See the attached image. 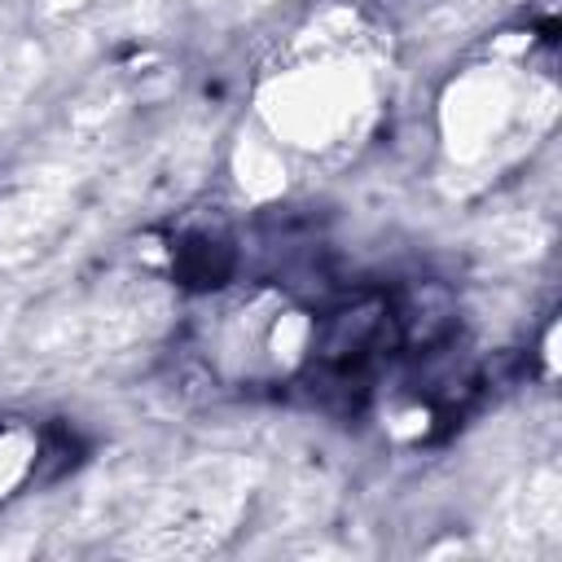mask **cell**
<instances>
[{"instance_id": "6da1fadb", "label": "cell", "mask_w": 562, "mask_h": 562, "mask_svg": "<svg viewBox=\"0 0 562 562\" xmlns=\"http://www.w3.org/2000/svg\"><path fill=\"white\" fill-rule=\"evenodd\" d=\"M233 272V250L224 241L198 237L189 246H180V277L189 285H220Z\"/></svg>"}]
</instances>
